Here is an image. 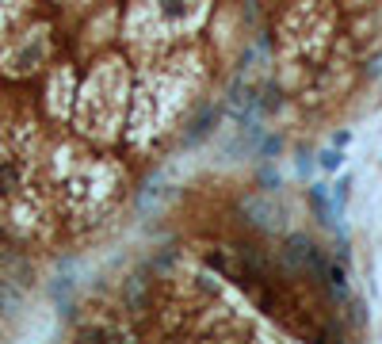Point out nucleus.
<instances>
[{
    "label": "nucleus",
    "instance_id": "1",
    "mask_svg": "<svg viewBox=\"0 0 382 344\" xmlns=\"http://www.w3.org/2000/svg\"><path fill=\"white\" fill-rule=\"evenodd\" d=\"M50 146L39 107L23 92H0V226L12 237H39L50 226Z\"/></svg>",
    "mask_w": 382,
    "mask_h": 344
},
{
    "label": "nucleus",
    "instance_id": "2",
    "mask_svg": "<svg viewBox=\"0 0 382 344\" xmlns=\"http://www.w3.org/2000/svg\"><path fill=\"white\" fill-rule=\"evenodd\" d=\"M130 65L123 54H104L92 61L77 88V107H73V130L92 146H111L123 134L126 111H130Z\"/></svg>",
    "mask_w": 382,
    "mask_h": 344
},
{
    "label": "nucleus",
    "instance_id": "3",
    "mask_svg": "<svg viewBox=\"0 0 382 344\" xmlns=\"http://www.w3.org/2000/svg\"><path fill=\"white\" fill-rule=\"evenodd\" d=\"M50 188L58 215L65 222H96V215L111 199V161L92 153L80 142H58L50 146Z\"/></svg>",
    "mask_w": 382,
    "mask_h": 344
},
{
    "label": "nucleus",
    "instance_id": "4",
    "mask_svg": "<svg viewBox=\"0 0 382 344\" xmlns=\"http://www.w3.org/2000/svg\"><path fill=\"white\" fill-rule=\"evenodd\" d=\"M54 23L50 20H27L0 42V81L8 85H27L42 77L54 65Z\"/></svg>",
    "mask_w": 382,
    "mask_h": 344
},
{
    "label": "nucleus",
    "instance_id": "5",
    "mask_svg": "<svg viewBox=\"0 0 382 344\" xmlns=\"http://www.w3.org/2000/svg\"><path fill=\"white\" fill-rule=\"evenodd\" d=\"M77 69L73 61H54L46 69V88H42V115L50 119L54 126L69 123L73 119V107H77Z\"/></svg>",
    "mask_w": 382,
    "mask_h": 344
},
{
    "label": "nucleus",
    "instance_id": "6",
    "mask_svg": "<svg viewBox=\"0 0 382 344\" xmlns=\"http://www.w3.org/2000/svg\"><path fill=\"white\" fill-rule=\"evenodd\" d=\"M31 20V0H0V42Z\"/></svg>",
    "mask_w": 382,
    "mask_h": 344
},
{
    "label": "nucleus",
    "instance_id": "7",
    "mask_svg": "<svg viewBox=\"0 0 382 344\" xmlns=\"http://www.w3.org/2000/svg\"><path fill=\"white\" fill-rule=\"evenodd\" d=\"M348 184H352L348 176H344V180L337 184V203H348Z\"/></svg>",
    "mask_w": 382,
    "mask_h": 344
}]
</instances>
